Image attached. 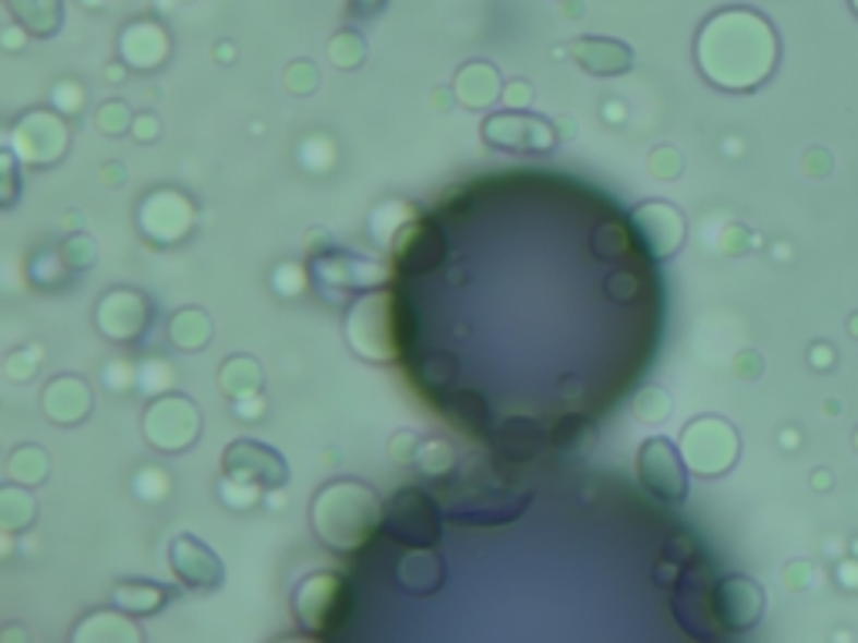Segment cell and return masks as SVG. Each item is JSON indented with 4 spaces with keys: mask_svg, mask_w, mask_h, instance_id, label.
I'll list each match as a JSON object with an SVG mask.
<instances>
[{
    "mask_svg": "<svg viewBox=\"0 0 858 643\" xmlns=\"http://www.w3.org/2000/svg\"><path fill=\"white\" fill-rule=\"evenodd\" d=\"M778 44L772 24L751 11H725L704 24L698 37V61L711 84L745 90L761 84L775 68Z\"/></svg>",
    "mask_w": 858,
    "mask_h": 643,
    "instance_id": "1",
    "label": "cell"
},
{
    "mask_svg": "<svg viewBox=\"0 0 858 643\" xmlns=\"http://www.w3.org/2000/svg\"><path fill=\"white\" fill-rule=\"evenodd\" d=\"M383 502L359 480H336L312 499V530L336 554H355L383 530Z\"/></svg>",
    "mask_w": 858,
    "mask_h": 643,
    "instance_id": "2",
    "label": "cell"
},
{
    "mask_svg": "<svg viewBox=\"0 0 858 643\" xmlns=\"http://www.w3.org/2000/svg\"><path fill=\"white\" fill-rule=\"evenodd\" d=\"M346 339L370 362L402 359V332H399V295L396 289H370L363 292L346 315Z\"/></svg>",
    "mask_w": 858,
    "mask_h": 643,
    "instance_id": "3",
    "label": "cell"
},
{
    "mask_svg": "<svg viewBox=\"0 0 858 643\" xmlns=\"http://www.w3.org/2000/svg\"><path fill=\"white\" fill-rule=\"evenodd\" d=\"M292 610L309 636L336 640L352 620V586L339 573H309L292 593Z\"/></svg>",
    "mask_w": 858,
    "mask_h": 643,
    "instance_id": "4",
    "label": "cell"
},
{
    "mask_svg": "<svg viewBox=\"0 0 858 643\" xmlns=\"http://www.w3.org/2000/svg\"><path fill=\"white\" fill-rule=\"evenodd\" d=\"M714 590H717V580H714V570L704 557L691 560L681 577L674 580L670 586V610H674V620L681 627L691 640H721L728 630L717 617V600H714Z\"/></svg>",
    "mask_w": 858,
    "mask_h": 643,
    "instance_id": "5",
    "label": "cell"
},
{
    "mask_svg": "<svg viewBox=\"0 0 858 643\" xmlns=\"http://www.w3.org/2000/svg\"><path fill=\"white\" fill-rule=\"evenodd\" d=\"M443 520H446V513L439 510L436 496H430L420 486H406L386 502L379 536L392 539L402 549L436 546L443 536Z\"/></svg>",
    "mask_w": 858,
    "mask_h": 643,
    "instance_id": "6",
    "label": "cell"
},
{
    "mask_svg": "<svg viewBox=\"0 0 858 643\" xmlns=\"http://www.w3.org/2000/svg\"><path fill=\"white\" fill-rule=\"evenodd\" d=\"M449 258V239L436 215H423L410 221L392 242V265L402 282H416L439 271Z\"/></svg>",
    "mask_w": 858,
    "mask_h": 643,
    "instance_id": "7",
    "label": "cell"
},
{
    "mask_svg": "<svg viewBox=\"0 0 858 643\" xmlns=\"http://www.w3.org/2000/svg\"><path fill=\"white\" fill-rule=\"evenodd\" d=\"M483 142L490 148H500V151H513V155H544V151H554L560 134L557 128L540 118V114H530V111H500V114H490L480 128Z\"/></svg>",
    "mask_w": 858,
    "mask_h": 643,
    "instance_id": "8",
    "label": "cell"
},
{
    "mask_svg": "<svg viewBox=\"0 0 858 643\" xmlns=\"http://www.w3.org/2000/svg\"><path fill=\"white\" fill-rule=\"evenodd\" d=\"M530 502H533L530 489L493 486V489H480L463 499H454L446 510V520L457 526H507L530 510Z\"/></svg>",
    "mask_w": 858,
    "mask_h": 643,
    "instance_id": "9",
    "label": "cell"
},
{
    "mask_svg": "<svg viewBox=\"0 0 858 643\" xmlns=\"http://www.w3.org/2000/svg\"><path fill=\"white\" fill-rule=\"evenodd\" d=\"M202 433V412L189 396H161L145 409V439L161 452H182Z\"/></svg>",
    "mask_w": 858,
    "mask_h": 643,
    "instance_id": "10",
    "label": "cell"
},
{
    "mask_svg": "<svg viewBox=\"0 0 858 643\" xmlns=\"http://www.w3.org/2000/svg\"><path fill=\"white\" fill-rule=\"evenodd\" d=\"M681 452L688 459V466L701 476H717L735 466L738 459V433L725 423V420H694L685 429L681 439Z\"/></svg>",
    "mask_w": 858,
    "mask_h": 643,
    "instance_id": "11",
    "label": "cell"
},
{
    "mask_svg": "<svg viewBox=\"0 0 858 643\" xmlns=\"http://www.w3.org/2000/svg\"><path fill=\"white\" fill-rule=\"evenodd\" d=\"M11 148L21 155V165L48 168L58 165L68 151V128L48 108H37L17 118L11 131Z\"/></svg>",
    "mask_w": 858,
    "mask_h": 643,
    "instance_id": "12",
    "label": "cell"
},
{
    "mask_svg": "<svg viewBox=\"0 0 858 643\" xmlns=\"http://www.w3.org/2000/svg\"><path fill=\"white\" fill-rule=\"evenodd\" d=\"M221 470H225V480H235L255 489H279L289 480V466L279 456V449L255 442V439H235L225 446Z\"/></svg>",
    "mask_w": 858,
    "mask_h": 643,
    "instance_id": "13",
    "label": "cell"
},
{
    "mask_svg": "<svg viewBox=\"0 0 858 643\" xmlns=\"http://www.w3.org/2000/svg\"><path fill=\"white\" fill-rule=\"evenodd\" d=\"M630 228H635L638 248L648 262H664L685 245V215L667 202H644L630 211Z\"/></svg>",
    "mask_w": 858,
    "mask_h": 643,
    "instance_id": "14",
    "label": "cell"
},
{
    "mask_svg": "<svg viewBox=\"0 0 858 643\" xmlns=\"http://www.w3.org/2000/svg\"><path fill=\"white\" fill-rule=\"evenodd\" d=\"M638 480L661 502H681L688 496V459L667 439L654 436L638 452Z\"/></svg>",
    "mask_w": 858,
    "mask_h": 643,
    "instance_id": "15",
    "label": "cell"
},
{
    "mask_svg": "<svg viewBox=\"0 0 858 643\" xmlns=\"http://www.w3.org/2000/svg\"><path fill=\"white\" fill-rule=\"evenodd\" d=\"M312 279L339 292V295H355V292H370L379 289L386 282V271L376 262H366L359 255H346V252H326L315 255L312 262Z\"/></svg>",
    "mask_w": 858,
    "mask_h": 643,
    "instance_id": "16",
    "label": "cell"
},
{
    "mask_svg": "<svg viewBox=\"0 0 858 643\" xmlns=\"http://www.w3.org/2000/svg\"><path fill=\"white\" fill-rule=\"evenodd\" d=\"M152 305L142 292L134 289H111L105 292V299L98 302V332L111 342H131L138 339L148 326Z\"/></svg>",
    "mask_w": 858,
    "mask_h": 643,
    "instance_id": "17",
    "label": "cell"
},
{
    "mask_svg": "<svg viewBox=\"0 0 858 643\" xmlns=\"http://www.w3.org/2000/svg\"><path fill=\"white\" fill-rule=\"evenodd\" d=\"M168 560H171L174 577L182 580V586H189V590H215L225 580L221 557L192 533H182V536L171 539Z\"/></svg>",
    "mask_w": 858,
    "mask_h": 643,
    "instance_id": "18",
    "label": "cell"
},
{
    "mask_svg": "<svg viewBox=\"0 0 858 643\" xmlns=\"http://www.w3.org/2000/svg\"><path fill=\"white\" fill-rule=\"evenodd\" d=\"M714 600H717V617L728 633L751 630L764 614V590L751 577H741V573L717 580Z\"/></svg>",
    "mask_w": 858,
    "mask_h": 643,
    "instance_id": "19",
    "label": "cell"
},
{
    "mask_svg": "<svg viewBox=\"0 0 858 643\" xmlns=\"http://www.w3.org/2000/svg\"><path fill=\"white\" fill-rule=\"evenodd\" d=\"M486 442L493 456H500L504 463L520 466V463H533V459L551 446V429L530 416H510L493 426Z\"/></svg>",
    "mask_w": 858,
    "mask_h": 643,
    "instance_id": "20",
    "label": "cell"
},
{
    "mask_svg": "<svg viewBox=\"0 0 858 643\" xmlns=\"http://www.w3.org/2000/svg\"><path fill=\"white\" fill-rule=\"evenodd\" d=\"M138 215H158V228H155V232H148V239L155 245H178L185 235H192V225H195V205L185 195L171 192V189L152 192L142 202Z\"/></svg>",
    "mask_w": 858,
    "mask_h": 643,
    "instance_id": "21",
    "label": "cell"
},
{
    "mask_svg": "<svg viewBox=\"0 0 858 643\" xmlns=\"http://www.w3.org/2000/svg\"><path fill=\"white\" fill-rule=\"evenodd\" d=\"M392 580L399 590L413 593V596H433L446 583V563L436 554V546H416L406 549L392 567Z\"/></svg>",
    "mask_w": 858,
    "mask_h": 643,
    "instance_id": "22",
    "label": "cell"
},
{
    "mask_svg": "<svg viewBox=\"0 0 858 643\" xmlns=\"http://www.w3.org/2000/svg\"><path fill=\"white\" fill-rule=\"evenodd\" d=\"M570 58L597 77H617L627 74L635 68V51L627 48L624 40H611V37H580L570 44Z\"/></svg>",
    "mask_w": 858,
    "mask_h": 643,
    "instance_id": "23",
    "label": "cell"
},
{
    "mask_svg": "<svg viewBox=\"0 0 858 643\" xmlns=\"http://www.w3.org/2000/svg\"><path fill=\"white\" fill-rule=\"evenodd\" d=\"M436 405L449 423L460 426L463 433H470L476 439H490V433L496 426L486 396L476 389H449L443 399H436Z\"/></svg>",
    "mask_w": 858,
    "mask_h": 643,
    "instance_id": "24",
    "label": "cell"
},
{
    "mask_svg": "<svg viewBox=\"0 0 858 643\" xmlns=\"http://www.w3.org/2000/svg\"><path fill=\"white\" fill-rule=\"evenodd\" d=\"M92 412V389L77 376H58L44 389V416L58 426H74Z\"/></svg>",
    "mask_w": 858,
    "mask_h": 643,
    "instance_id": "25",
    "label": "cell"
},
{
    "mask_svg": "<svg viewBox=\"0 0 858 643\" xmlns=\"http://www.w3.org/2000/svg\"><path fill=\"white\" fill-rule=\"evenodd\" d=\"M454 95H457L460 105H467L473 111H483V108H490L496 98L504 95V77L490 61H470L454 77Z\"/></svg>",
    "mask_w": 858,
    "mask_h": 643,
    "instance_id": "26",
    "label": "cell"
},
{
    "mask_svg": "<svg viewBox=\"0 0 858 643\" xmlns=\"http://www.w3.org/2000/svg\"><path fill=\"white\" fill-rule=\"evenodd\" d=\"M121 58L138 71H155L168 58V34L158 24L138 21L121 34Z\"/></svg>",
    "mask_w": 858,
    "mask_h": 643,
    "instance_id": "27",
    "label": "cell"
},
{
    "mask_svg": "<svg viewBox=\"0 0 858 643\" xmlns=\"http://www.w3.org/2000/svg\"><path fill=\"white\" fill-rule=\"evenodd\" d=\"M591 252H594L597 262L617 265V262L635 258L641 248H638V239H635V228H630V221L607 218L591 232Z\"/></svg>",
    "mask_w": 858,
    "mask_h": 643,
    "instance_id": "28",
    "label": "cell"
},
{
    "mask_svg": "<svg viewBox=\"0 0 858 643\" xmlns=\"http://www.w3.org/2000/svg\"><path fill=\"white\" fill-rule=\"evenodd\" d=\"M11 14L17 17V24L34 34V37H51L61 31L64 21V8L61 0H8Z\"/></svg>",
    "mask_w": 858,
    "mask_h": 643,
    "instance_id": "29",
    "label": "cell"
},
{
    "mask_svg": "<svg viewBox=\"0 0 858 643\" xmlns=\"http://www.w3.org/2000/svg\"><path fill=\"white\" fill-rule=\"evenodd\" d=\"M168 339L182 352H202L212 342V318L205 308H182L168 322Z\"/></svg>",
    "mask_w": 858,
    "mask_h": 643,
    "instance_id": "30",
    "label": "cell"
},
{
    "mask_svg": "<svg viewBox=\"0 0 858 643\" xmlns=\"http://www.w3.org/2000/svg\"><path fill=\"white\" fill-rule=\"evenodd\" d=\"M114 604L131 614V617H145V614H155L168 604L171 590L161 586V583H145V580H134V583H118L114 586Z\"/></svg>",
    "mask_w": 858,
    "mask_h": 643,
    "instance_id": "31",
    "label": "cell"
},
{
    "mask_svg": "<svg viewBox=\"0 0 858 643\" xmlns=\"http://www.w3.org/2000/svg\"><path fill=\"white\" fill-rule=\"evenodd\" d=\"M218 383L232 399L252 396V392L262 389V365L252 355H232V359H225L221 373H218Z\"/></svg>",
    "mask_w": 858,
    "mask_h": 643,
    "instance_id": "32",
    "label": "cell"
},
{
    "mask_svg": "<svg viewBox=\"0 0 858 643\" xmlns=\"http://www.w3.org/2000/svg\"><path fill=\"white\" fill-rule=\"evenodd\" d=\"M597 426L587 412H564V416L551 426V446L560 452H573L583 449L587 442H594Z\"/></svg>",
    "mask_w": 858,
    "mask_h": 643,
    "instance_id": "33",
    "label": "cell"
},
{
    "mask_svg": "<svg viewBox=\"0 0 858 643\" xmlns=\"http://www.w3.org/2000/svg\"><path fill=\"white\" fill-rule=\"evenodd\" d=\"M604 292L617 305L635 308V305H641L648 299V282H644V275L635 265H624V268H611L604 275Z\"/></svg>",
    "mask_w": 858,
    "mask_h": 643,
    "instance_id": "34",
    "label": "cell"
},
{
    "mask_svg": "<svg viewBox=\"0 0 858 643\" xmlns=\"http://www.w3.org/2000/svg\"><path fill=\"white\" fill-rule=\"evenodd\" d=\"M34 517H37V502L27 493V486L21 483L4 486V493H0V523H4V530H24L34 523Z\"/></svg>",
    "mask_w": 858,
    "mask_h": 643,
    "instance_id": "35",
    "label": "cell"
},
{
    "mask_svg": "<svg viewBox=\"0 0 858 643\" xmlns=\"http://www.w3.org/2000/svg\"><path fill=\"white\" fill-rule=\"evenodd\" d=\"M8 473L14 483L21 486H37L48 480V452H44L40 446H21L14 449L11 456V463H8Z\"/></svg>",
    "mask_w": 858,
    "mask_h": 643,
    "instance_id": "36",
    "label": "cell"
},
{
    "mask_svg": "<svg viewBox=\"0 0 858 643\" xmlns=\"http://www.w3.org/2000/svg\"><path fill=\"white\" fill-rule=\"evenodd\" d=\"M329 61L342 71H352L366 61V40L359 37L355 31H339L333 40H329Z\"/></svg>",
    "mask_w": 858,
    "mask_h": 643,
    "instance_id": "37",
    "label": "cell"
},
{
    "mask_svg": "<svg viewBox=\"0 0 858 643\" xmlns=\"http://www.w3.org/2000/svg\"><path fill=\"white\" fill-rule=\"evenodd\" d=\"M416 463L423 466V473H426V476H446V473H454V466H457V456H454V449H449L443 439H430V442H423V446H420V452H416Z\"/></svg>",
    "mask_w": 858,
    "mask_h": 643,
    "instance_id": "38",
    "label": "cell"
},
{
    "mask_svg": "<svg viewBox=\"0 0 858 643\" xmlns=\"http://www.w3.org/2000/svg\"><path fill=\"white\" fill-rule=\"evenodd\" d=\"M131 121H134V114L128 111L124 101H105L95 114V124L101 134H124V131H131Z\"/></svg>",
    "mask_w": 858,
    "mask_h": 643,
    "instance_id": "39",
    "label": "cell"
},
{
    "mask_svg": "<svg viewBox=\"0 0 858 643\" xmlns=\"http://www.w3.org/2000/svg\"><path fill=\"white\" fill-rule=\"evenodd\" d=\"M61 258H64V265L84 271V268H92V265H95L98 252H95V242L87 239V235H71V239L64 242V248H61Z\"/></svg>",
    "mask_w": 858,
    "mask_h": 643,
    "instance_id": "40",
    "label": "cell"
},
{
    "mask_svg": "<svg viewBox=\"0 0 858 643\" xmlns=\"http://www.w3.org/2000/svg\"><path fill=\"white\" fill-rule=\"evenodd\" d=\"M286 87L292 95H312V90L319 87V71H315L312 61H295L286 71Z\"/></svg>",
    "mask_w": 858,
    "mask_h": 643,
    "instance_id": "41",
    "label": "cell"
},
{
    "mask_svg": "<svg viewBox=\"0 0 858 643\" xmlns=\"http://www.w3.org/2000/svg\"><path fill=\"white\" fill-rule=\"evenodd\" d=\"M667 409H670V402H667V396L661 389H644V396L635 402V412L648 423H661L667 416Z\"/></svg>",
    "mask_w": 858,
    "mask_h": 643,
    "instance_id": "42",
    "label": "cell"
},
{
    "mask_svg": "<svg viewBox=\"0 0 858 643\" xmlns=\"http://www.w3.org/2000/svg\"><path fill=\"white\" fill-rule=\"evenodd\" d=\"M55 105H58L61 111H68V114H77V111L84 108V87L74 84V81L58 84V87H55Z\"/></svg>",
    "mask_w": 858,
    "mask_h": 643,
    "instance_id": "43",
    "label": "cell"
},
{
    "mask_svg": "<svg viewBox=\"0 0 858 643\" xmlns=\"http://www.w3.org/2000/svg\"><path fill=\"white\" fill-rule=\"evenodd\" d=\"M651 171H654L661 181L681 174V155H677L674 148H654V155H651Z\"/></svg>",
    "mask_w": 858,
    "mask_h": 643,
    "instance_id": "44",
    "label": "cell"
},
{
    "mask_svg": "<svg viewBox=\"0 0 858 643\" xmlns=\"http://www.w3.org/2000/svg\"><path fill=\"white\" fill-rule=\"evenodd\" d=\"M423 439L416 433H396L389 439V452L399 459V463H416V452H420Z\"/></svg>",
    "mask_w": 858,
    "mask_h": 643,
    "instance_id": "45",
    "label": "cell"
},
{
    "mask_svg": "<svg viewBox=\"0 0 858 643\" xmlns=\"http://www.w3.org/2000/svg\"><path fill=\"white\" fill-rule=\"evenodd\" d=\"M0 161H4V198H0V205L11 208L21 195V181H17V161H14V151L8 148L4 155H0Z\"/></svg>",
    "mask_w": 858,
    "mask_h": 643,
    "instance_id": "46",
    "label": "cell"
},
{
    "mask_svg": "<svg viewBox=\"0 0 858 643\" xmlns=\"http://www.w3.org/2000/svg\"><path fill=\"white\" fill-rule=\"evenodd\" d=\"M131 134L138 137L142 145H152V142H158V134H161V121L155 114H134Z\"/></svg>",
    "mask_w": 858,
    "mask_h": 643,
    "instance_id": "47",
    "label": "cell"
},
{
    "mask_svg": "<svg viewBox=\"0 0 858 643\" xmlns=\"http://www.w3.org/2000/svg\"><path fill=\"white\" fill-rule=\"evenodd\" d=\"M504 101L513 108V111H527L530 101H533V87L527 81H510V87L504 90Z\"/></svg>",
    "mask_w": 858,
    "mask_h": 643,
    "instance_id": "48",
    "label": "cell"
},
{
    "mask_svg": "<svg viewBox=\"0 0 858 643\" xmlns=\"http://www.w3.org/2000/svg\"><path fill=\"white\" fill-rule=\"evenodd\" d=\"M386 8V0H349V14L359 21H370Z\"/></svg>",
    "mask_w": 858,
    "mask_h": 643,
    "instance_id": "49",
    "label": "cell"
},
{
    "mask_svg": "<svg viewBox=\"0 0 858 643\" xmlns=\"http://www.w3.org/2000/svg\"><path fill=\"white\" fill-rule=\"evenodd\" d=\"M851 4H855V11H858V0H851Z\"/></svg>",
    "mask_w": 858,
    "mask_h": 643,
    "instance_id": "50",
    "label": "cell"
},
{
    "mask_svg": "<svg viewBox=\"0 0 858 643\" xmlns=\"http://www.w3.org/2000/svg\"><path fill=\"white\" fill-rule=\"evenodd\" d=\"M855 442H858V439H855Z\"/></svg>",
    "mask_w": 858,
    "mask_h": 643,
    "instance_id": "51",
    "label": "cell"
}]
</instances>
